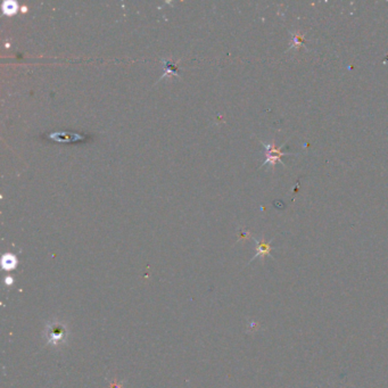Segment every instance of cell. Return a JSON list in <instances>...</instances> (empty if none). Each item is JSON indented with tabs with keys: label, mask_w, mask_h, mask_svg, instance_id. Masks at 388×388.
I'll list each match as a JSON object with an SVG mask.
<instances>
[{
	"label": "cell",
	"mask_w": 388,
	"mask_h": 388,
	"mask_svg": "<svg viewBox=\"0 0 388 388\" xmlns=\"http://www.w3.org/2000/svg\"><path fill=\"white\" fill-rule=\"evenodd\" d=\"M18 9L17 2L13 1V0H6L2 3V12L7 14V15H13L15 14Z\"/></svg>",
	"instance_id": "4"
},
{
	"label": "cell",
	"mask_w": 388,
	"mask_h": 388,
	"mask_svg": "<svg viewBox=\"0 0 388 388\" xmlns=\"http://www.w3.org/2000/svg\"><path fill=\"white\" fill-rule=\"evenodd\" d=\"M305 42V35L301 33L299 31H296L294 33H291V41H290V46H289V49H298V48L303 47Z\"/></svg>",
	"instance_id": "3"
},
{
	"label": "cell",
	"mask_w": 388,
	"mask_h": 388,
	"mask_svg": "<svg viewBox=\"0 0 388 388\" xmlns=\"http://www.w3.org/2000/svg\"><path fill=\"white\" fill-rule=\"evenodd\" d=\"M263 146L265 148V161L263 165H270L271 168H275L277 162H280V163L283 164L282 157L289 155V153H287V151H282L284 145L279 147L276 146L275 140H273L271 143H268V145L267 143H263Z\"/></svg>",
	"instance_id": "1"
},
{
	"label": "cell",
	"mask_w": 388,
	"mask_h": 388,
	"mask_svg": "<svg viewBox=\"0 0 388 388\" xmlns=\"http://www.w3.org/2000/svg\"><path fill=\"white\" fill-rule=\"evenodd\" d=\"M2 265L6 270L13 269L16 265V258L15 256H13L12 254H6L5 256L2 257Z\"/></svg>",
	"instance_id": "6"
},
{
	"label": "cell",
	"mask_w": 388,
	"mask_h": 388,
	"mask_svg": "<svg viewBox=\"0 0 388 388\" xmlns=\"http://www.w3.org/2000/svg\"><path fill=\"white\" fill-rule=\"evenodd\" d=\"M64 334H65L64 327L60 326V324H57V323L53 324V326L49 328V330H48L49 339L53 343H57L58 341H61V339L64 337Z\"/></svg>",
	"instance_id": "2"
},
{
	"label": "cell",
	"mask_w": 388,
	"mask_h": 388,
	"mask_svg": "<svg viewBox=\"0 0 388 388\" xmlns=\"http://www.w3.org/2000/svg\"><path fill=\"white\" fill-rule=\"evenodd\" d=\"M257 244V254L256 256H264V255H270L271 252V244L264 242H256Z\"/></svg>",
	"instance_id": "5"
}]
</instances>
